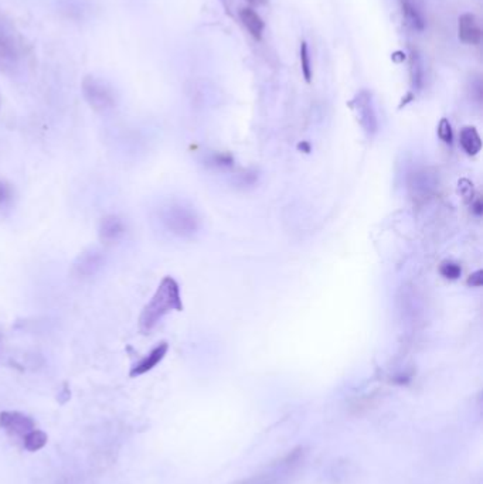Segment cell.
I'll use <instances>...</instances> for the list:
<instances>
[{"label":"cell","instance_id":"obj_1","mask_svg":"<svg viewBox=\"0 0 483 484\" xmlns=\"http://www.w3.org/2000/svg\"><path fill=\"white\" fill-rule=\"evenodd\" d=\"M182 309L183 303L179 283L172 276H166L160 282L153 297L143 307L139 316V328L143 333H149L168 313L173 310L181 311Z\"/></svg>","mask_w":483,"mask_h":484},{"label":"cell","instance_id":"obj_2","mask_svg":"<svg viewBox=\"0 0 483 484\" xmlns=\"http://www.w3.org/2000/svg\"><path fill=\"white\" fill-rule=\"evenodd\" d=\"M160 221L175 235L190 237L199 228V220L196 214L182 204H172L162 210Z\"/></svg>","mask_w":483,"mask_h":484},{"label":"cell","instance_id":"obj_3","mask_svg":"<svg viewBox=\"0 0 483 484\" xmlns=\"http://www.w3.org/2000/svg\"><path fill=\"white\" fill-rule=\"evenodd\" d=\"M82 94L88 105L97 112H106L115 106V92L112 87L94 75L82 81Z\"/></svg>","mask_w":483,"mask_h":484},{"label":"cell","instance_id":"obj_4","mask_svg":"<svg viewBox=\"0 0 483 484\" xmlns=\"http://www.w3.org/2000/svg\"><path fill=\"white\" fill-rule=\"evenodd\" d=\"M105 254L98 248H90L78 255L73 263V273L80 279L94 278L105 265Z\"/></svg>","mask_w":483,"mask_h":484},{"label":"cell","instance_id":"obj_5","mask_svg":"<svg viewBox=\"0 0 483 484\" xmlns=\"http://www.w3.org/2000/svg\"><path fill=\"white\" fill-rule=\"evenodd\" d=\"M0 428L13 436L25 438L30 430L36 429L35 421L18 411H4L0 414Z\"/></svg>","mask_w":483,"mask_h":484},{"label":"cell","instance_id":"obj_6","mask_svg":"<svg viewBox=\"0 0 483 484\" xmlns=\"http://www.w3.org/2000/svg\"><path fill=\"white\" fill-rule=\"evenodd\" d=\"M99 240L104 244H116L126 235V224L122 217L116 214L105 216L98 227Z\"/></svg>","mask_w":483,"mask_h":484},{"label":"cell","instance_id":"obj_7","mask_svg":"<svg viewBox=\"0 0 483 484\" xmlns=\"http://www.w3.org/2000/svg\"><path fill=\"white\" fill-rule=\"evenodd\" d=\"M357 112H359V118L362 122V126L365 128V130L369 135L376 133L377 130V118H376V112H374V106L372 102V94H369L367 91H362L356 99H355Z\"/></svg>","mask_w":483,"mask_h":484},{"label":"cell","instance_id":"obj_8","mask_svg":"<svg viewBox=\"0 0 483 484\" xmlns=\"http://www.w3.org/2000/svg\"><path fill=\"white\" fill-rule=\"evenodd\" d=\"M168 350H169V345L166 342L159 343L149 354H146L140 361H137L132 367L129 376L130 377H139V376H143V374L152 371L160 361L165 359V356L168 354Z\"/></svg>","mask_w":483,"mask_h":484},{"label":"cell","instance_id":"obj_9","mask_svg":"<svg viewBox=\"0 0 483 484\" xmlns=\"http://www.w3.org/2000/svg\"><path fill=\"white\" fill-rule=\"evenodd\" d=\"M458 33L460 42L465 44H479L482 39V30L476 16L472 13L462 15L458 22Z\"/></svg>","mask_w":483,"mask_h":484},{"label":"cell","instance_id":"obj_10","mask_svg":"<svg viewBox=\"0 0 483 484\" xmlns=\"http://www.w3.org/2000/svg\"><path fill=\"white\" fill-rule=\"evenodd\" d=\"M459 142L462 149L466 151V154L469 156H475L482 149V140L480 136L477 133V130L473 126H465L460 130L459 135Z\"/></svg>","mask_w":483,"mask_h":484},{"label":"cell","instance_id":"obj_11","mask_svg":"<svg viewBox=\"0 0 483 484\" xmlns=\"http://www.w3.org/2000/svg\"><path fill=\"white\" fill-rule=\"evenodd\" d=\"M240 19L244 23V26L248 29V32L255 37L257 40L261 39L264 32V22L262 19L252 11V9H243L240 12Z\"/></svg>","mask_w":483,"mask_h":484},{"label":"cell","instance_id":"obj_12","mask_svg":"<svg viewBox=\"0 0 483 484\" xmlns=\"http://www.w3.org/2000/svg\"><path fill=\"white\" fill-rule=\"evenodd\" d=\"M401 9H403V15H404L407 23L411 25L412 29L424 30L425 22H424L421 13L408 2V0H401Z\"/></svg>","mask_w":483,"mask_h":484},{"label":"cell","instance_id":"obj_13","mask_svg":"<svg viewBox=\"0 0 483 484\" xmlns=\"http://www.w3.org/2000/svg\"><path fill=\"white\" fill-rule=\"evenodd\" d=\"M47 439L49 438L43 430L33 429L23 438V445L29 452H37L46 446Z\"/></svg>","mask_w":483,"mask_h":484},{"label":"cell","instance_id":"obj_14","mask_svg":"<svg viewBox=\"0 0 483 484\" xmlns=\"http://www.w3.org/2000/svg\"><path fill=\"white\" fill-rule=\"evenodd\" d=\"M13 200H15L13 186L9 182L0 179V209H6L12 206Z\"/></svg>","mask_w":483,"mask_h":484},{"label":"cell","instance_id":"obj_15","mask_svg":"<svg viewBox=\"0 0 483 484\" xmlns=\"http://www.w3.org/2000/svg\"><path fill=\"white\" fill-rule=\"evenodd\" d=\"M300 67H302V74L306 80V82L312 81V67H310V58L307 53V44L305 42L300 43Z\"/></svg>","mask_w":483,"mask_h":484},{"label":"cell","instance_id":"obj_16","mask_svg":"<svg viewBox=\"0 0 483 484\" xmlns=\"http://www.w3.org/2000/svg\"><path fill=\"white\" fill-rule=\"evenodd\" d=\"M411 56H412L411 57V80L415 87H420L422 81V68H421L420 57L415 53H412Z\"/></svg>","mask_w":483,"mask_h":484},{"label":"cell","instance_id":"obj_17","mask_svg":"<svg viewBox=\"0 0 483 484\" xmlns=\"http://www.w3.org/2000/svg\"><path fill=\"white\" fill-rule=\"evenodd\" d=\"M441 273L446 279H458L460 276V266L455 262H444L441 266Z\"/></svg>","mask_w":483,"mask_h":484},{"label":"cell","instance_id":"obj_18","mask_svg":"<svg viewBox=\"0 0 483 484\" xmlns=\"http://www.w3.org/2000/svg\"><path fill=\"white\" fill-rule=\"evenodd\" d=\"M438 136L445 143H452V128L446 118H442L438 125Z\"/></svg>","mask_w":483,"mask_h":484},{"label":"cell","instance_id":"obj_19","mask_svg":"<svg viewBox=\"0 0 483 484\" xmlns=\"http://www.w3.org/2000/svg\"><path fill=\"white\" fill-rule=\"evenodd\" d=\"M467 285L473 286V287H480L483 285V272L476 271L475 273H472L467 279Z\"/></svg>","mask_w":483,"mask_h":484},{"label":"cell","instance_id":"obj_20","mask_svg":"<svg viewBox=\"0 0 483 484\" xmlns=\"http://www.w3.org/2000/svg\"><path fill=\"white\" fill-rule=\"evenodd\" d=\"M2 337H4L2 336V330H0V345H2Z\"/></svg>","mask_w":483,"mask_h":484}]
</instances>
